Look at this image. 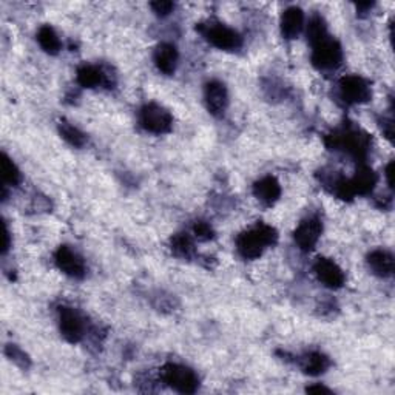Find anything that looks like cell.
Wrapping results in <instances>:
<instances>
[{"label": "cell", "mask_w": 395, "mask_h": 395, "mask_svg": "<svg viewBox=\"0 0 395 395\" xmlns=\"http://www.w3.org/2000/svg\"><path fill=\"white\" fill-rule=\"evenodd\" d=\"M326 142L329 147L336 150H345L357 159L366 158L371 147L369 136L366 135L364 131L357 128L336 130L327 136Z\"/></svg>", "instance_id": "cell-2"}, {"label": "cell", "mask_w": 395, "mask_h": 395, "mask_svg": "<svg viewBox=\"0 0 395 395\" xmlns=\"http://www.w3.org/2000/svg\"><path fill=\"white\" fill-rule=\"evenodd\" d=\"M151 8L158 14V16H167V14L172 13L174 5L173 2H168V0H159V2L151 3Z\"/></svg>", "instance_id": "cell-27"}, {"label": "cell", "mask_w": 395, "mask_h": 395, "mask_svg": "<svg viewBox=\"0 0 395 395\" xmlns=\"http://www.w3.org/2000/svg\"><path fill=\"white\" fill-rule=\"evenodd\" d=\"M321 232H323V223H321V219L317 216L307 218L304 221L299 223L294 233L295 243L301 251L309 252L317 246L318 239L321 237Z\"/></svg>", "instance_id": "cell-8"}, {"label": "cell", "mask_w": 395, "mask_h": 395, "mask_svg": "<svg viewBox=\"0 0 395 395\" xmlns=\"http://www.w3.org/2000/svg\"><path fill=\"white\" fill-rule=\"evenodd\" d=\"M155 65L164 75H173L178 65V50L172 43H161L155 50Z\"/></svg>", "instance_id": "cell-16"}, {"label": "cell", "mask_w": 395, "mask_h": 395, "mask_svg": "<svg viewBox=\"0 0 395 395\" xmlns=\"http://www.w3.org/2000/svg\"><path fill=\"white\" fill-rule=\"evenodd\" d=\"M368 264L372 274L387 278L394 274V257L386 251H374L369 253Z\"/></svg>", "instance_id": "cell-17"}, {"label": "cell", "mask_w": 395, "mask_h": 395, "mask_svg": "<svg viewBox=\"0 0 395 395\" xmlns=\"http://www.w3.org/2000/svg\"><path fill=\"white\" fill-rule=\"evenodd\" d=\"M304 13L298 6H290L281 16V33L286 39H295L303 31Z\"/></svg>", "instance_id": "cell-14"}, {"label": "cell", "mask_w": 395, "mask_h": 395, "mask_svg": "<svg viewBox=\"0 0 395 395\" xmlns=\"http://www.w3.org/2000/svg\"><path fill=\"white\" fill-rule=\"evenodd\" d=\"M6 355L10 357L11 362L19 364L20 368H27V366L30 364V360H28V357L24 352H22V350L17 346H14V345L6 346Z\"/></svg>", "instance_id": "cell-25"}, {"label": "cell", "mask_w": 395, "mask_h": 395, "mask_svg": "<svg viewBox=\"0 0 395 395\" xmlns=\"http://www.w3.org/2000/svg\"><path fill=\"white\" fill-rule=\"evenodd\" d=\"M392 170H394V163L391 161L389 164H387V167H386V179H387V184H389V187H392Z\"/></svg>", "instance_id": "cell-29"}, {"label": "cell", "mask_w": 395, "mask_h": 395, "mask_svg": "<svg viewBox=\"0 0 395 395\" xmlns=\"http://www.w3.org/2000/svg\"><path fill=\"white\" fill-rule=\"evenodd\" d=\"M307 392H311V394H313V392L331 394V389H327V387H325V386H311V387H307Z\"/></svg>", "instance_id": "cell-30"}, {"label": "cell", "mask_w": 395, "mask_h": 395, "mask_svg": "<svg viewBox=\"0 0 395 395\" xmlns=\"http://www.w3.org/2000/svg\"><path fill=\"white\" fill-rule=\"evenodd\" d=\"M313 272H315L318 281L329 289H340L345 284V274L332 260L320 258L313 266Z\"/></svg>", "instance_id": "cell-12"}, {"label": "cell", "mask_w": 395, "mask_h": 395, "mask_svg": "<svg viewBox=\"0 0 395 395\" xmlns=\"http://www.w3.org/2000/svg\"><path fill=\"white\" fill-rule=\"evenodd\" d=\"M204 99H206V107L214 116H223L229 104L228 89L219 80H210L204 90Z\"/></svg>", "instance_id": "cell-11"}, {"label": "cell", "mask_w": 395, "mask_h": 395, "mask_svg": "<svg viewBox=\"0 0 395 395\" xmlns=\"http://www.w3.org/2000/svg\"><path fill=\"white\" fill-rule=\"evenodd\" d=\"M59 327L61 334L70 343H79L84 336V321L79 313L71 307H61L59 309Z\"/></svg>", "instance_id": "cell-9"}, {"label": "cell", "mask_w": 395, "mask_h": 395, "mask_svg": "<svg viewBox=\"0 0 395 395\" xmlns=\"http://www.w3.org/2000/svg\"><path fill=\"white\" fill-rule=\"evenodd\" d=\"M59 133L65 139V141H67L70 145H73V147H77V149L84 147L85 142H87V136L77 127L71 126L70 122L61 121Z\"/></svg>", "instance_id": "cell-22"}, {"label": "cell", "mask_w": 395, "mask_h": 395, "mask_svg": "<svg viewBox=\"0 0 395 395\" xmlns=\"http://www.w3.org/2000/svg\"><path fill=\"white\" fill-rule=\"evenodd\" d=\"M253 195L257 196L262 204H266V206H272L281 195V186L280 182L276 181V178L264 177L255 182Z\"/></svg>", "instance_id": "cell-15"}, {"label": "cell", "mask_w": 395, "mask_h": 395, "mask_svg": "<svg viewBox=\"0 0 395 395\" xmlns=\"http://www.w3.org/2000/svg\"><path fill=\"white\" fill-rule=\"evenodd\" d=\"M327 36V27H326V22L323 17L320 16H313L309 20V25H307V39L312 43H317L318 40L325 39Z\"/></svg>", "instance_id": "cell-23"}, {"label": "cell", "mask_w": 395, "mask_h": 395, "mask_svg": "<svg viewBox=\"0 0 395 395\" xmlns=\"http://www.w3.org/2000/svg\"><path fill=\"white\" fill-rule=\"evenodd\" d=\"M139 124L144 130L155 135H164L172 130L173 118L170 112L158 104H147L139 112Z\"/></svg>", "instance_id": "cell-5"}, {"label": "cell", "mask_w": 395, "mask_h": 395, "mask_svg": "<svg viewBox=\"0 0 395 395\" xmlns=\"http://www.w3.org/2000/svg\"><path fill=\"white\" fill-rule=\"evenodd\" d=\"M2 179L3 184L8 186H17L20 182V172L17 165L5 153L2 155Z\"/></svg>", "instance_id": "cell-24"}, {"label": "cell", "mask_w": 395, "mask_h": 395, "mask_svg": "<svg viewBox=\"0 0 395 395\" xmlns=\"http://www.w3.org/2000/svg\"><path fill=\"white\" fill-rule=\"evenodd\" d=\"M164 383L181 394H193L200 387V378L195 372L182 364H165L161 371Z\"/></svg>", "instance_id": "cell-4"}, {"label": "cell", "mask_w": 395, "mask_h": 395, "mask_svg": "<svg viewBox=\"0 0 395 395\" xmlns=\"http://www.w3.org/2000/svg\"><path fill=\"white\" fill-rule=\"evenodd\" d=\"M10 248V232L6 224L2 223V253H6Z\"/></svg>", "instance_id": "cell-28"}, {"label": "cell", "mask_w": 395, "mask_h": 395, "mask_svg": "<svg viewBox=\"0 0 395 395\" xmlns=\"http://www.w3.org/2000/svg\"><path fill=\"white\" fill-rule=\"evenodd\" d=\"M349 181H350V186H352L355 195H368L372 192V188H374L377 184V174L374 173L372 168L362 165L357 170L355 177Z\"/></svg>", "instance_id": "cell-18"}, {"label": "cell", "mask_w": 395, "mask_h": 395, "mask_svg": "<svg viewBox=\"0 0 395 395\" xmlns=\"http://www.w3.org/2000/svg\"><path fill=\"white\" fill-rule=\"evenodd\" d=\"M56 266L65 275H68L71 278H82L85 275V262L84 260L79 257V255L71 251L68 246H62L57 248V252L54 255Z\"/></svg>", "instance_id": "cell-10"}, {"label": "cell", "mask_w": 395, "mask_h": 395, "mask_svg": "<svg viewBox=\"0 0 395 395\" xmlns=\"http://www.w3.org/2000/svg\"><path fill=\"white\" fill-rule=\"evenodd\" d=\"M329 366H331V362H329V358L321 352H309L301 357V360H299V368L303 369L304 374H309L313 377L325 374V372L329 369Z\"/></svg>", "instance_id": "cell-19"}, {"label": "cell", "mask_w": 395, "mask_h": 395, "mask_svg": "<svg viewBox=\"0 0 395 395\" xmlns=\"http://www.w3.org/2000/svg\"><path fill=\"white\" fill-rule=\"evenodd\" d=\"M39 45L50 54H57L61 50V40L57 38L56 31L50 25L42 27L38 33Z\"/></svg>", "instance_id": "cell-21"}, {"label": "cell", "mask_w": 395, "mask_h": 395, "mask_svg": "<svg viewBox=\"0 0 395 395\" xmlns=\"http://www.w3.org/2000/svg\"><path fill=\"white\" fill-rule=\"evenodd\" d=\"M193 233H195V237L201 241H207L215 237V232L210 228V224L204 223V221H198L193 225Z\"/></svg>", "instance_id": "cell-26"}, {"label": "cell", "mask_w": 395, "mask_h": 395, "mask_svg": "<svg viewBox=\"0 0 395 395\" xmlns=\"http://www.w3.org/2000/svg\"><path fill=\"white\" fill-rule=\"evenodd\" d=\"M77 82L79 85L85 87V89H96V87H107V89H113L114 80L108 75V71L104 68L94 67V65H82L77 70Z\"/></svg>", "instance_id": "cell-13"}, {"label": "cell", "mask_w": 395, "mask_h": 395, "mask_svg": "<svg viewBox=\"0 0 395 395\" xmlns=\"http://www.w3.org/2000/svg\"><path fill=\"white\" fill-rule=\"evenodd\" d=\"M312 64L320 70H334L343 61V50L340 43L326 36L312 45Z\"/></svg>", "instance_id": "cell-6"}, {"label": "cell", "mask_w": 395, "mask_h": 395, "mask_svg": "<svg viewBox=\"0 0 395 395\" xmlns=\"http://www.w3.org/2000/svg\"><path fill=\"white\" fill-rule=\"evenodd\" d=\"M278 239V233L267 224H258L253 229L243 232L237 238V248L246 260H255L262 255L269 246H274Z\"/></svg>", "instance_id": "cell-1"}, {"label": "cell", "mask_w": 395, "mask_h": 395, "mask_svg": "<svg viewBox=\"0 0 395 395\" xmlns=\"http://www.w3.org/2000/svg\"><path fill=\"white\" fill-rule=\"evenodd\" d=\"M172 252L179 258L190 260L195 255V244L193 239L190 238L187 233H178L170 241Z\"/></svg>", "instance_id": "cell-20"}, {"label": "cell", "mask_w": 395, "mask_h": 395, "mask_svg": "<svg viewBox=\"0 0 395 395\" xmlns=\"http://www.w3.org/2000/svg\"><path fill=\"white\" fill-rule=\"evenodd\" d=\"M341 98L348 104H364L372 96L371 85L360 76H346L340 80Z\"/></svg>", "instance_id": "cell-7"}, {"label": "cell", "mask_w": 395, "mask_h": 395, "mask_svg": "<svg viewBox=\"0 0 395 395\" xmlns=\"http://www.w3.org/2000/svg\"><path fill=\"white\" fill-rule=\"evenodd\" d=\"M198 30H200V33L206 38L209 43H211V45L219 50L232 51V50H238L241 45H243L241 36L228 25L219 24V22H207V24H201Z\"/></svg>", "instance_id": "cell-3"}]
</instances>
